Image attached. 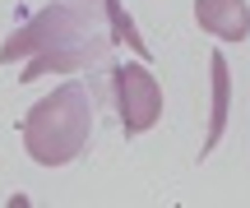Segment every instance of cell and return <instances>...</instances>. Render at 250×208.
<instances>
[{
    "label": "cell",
    "mask_w": 250,
    "mask_h": 208,
    "mask_svg": "<svg viewBox=\"0 0 250 208\" xmlns=\"http://www.w3.org/2000/svg\"><path fill=\"white\" fill-rule=\"evenodd\" d=\"M195 23L218 42H246L250 37V5L246 0H195Z\"/></svg>",
    "instance_id": "cell-4"
},
{
    "label": "cell",
    "mask_w": 250,
    "mask_h": 208,
    "mask_svg": "<svg viewBox=\"0 0 250 208\" xmlns=\"http://www.w3.org/2000/svg\"><path fill=\"white\" fill-rule=\"evenodd\" d=\"M208 88H213V107H208V134H204V157L218 148V139H223L227 130V111H232V74H227V56L213 51L208 56Z\"/></svg>",
    "instance_id": "cell-5"
},
{
    "label": "cell",
    "mask_w": 250,
    "mask_h": 208,
    "mask_svg": "<svg viewBox=\"0 0 250 208\" xmlns=\"http://www.w3.org/2000/svg\"><path fill=\"white\" fill-rule=\"evenodd\" d=\"M93 134V97L79 79L46 93L23 116V148L37 167H65L88 148Z\"/></svg>",
    "instance_id": "cell-2"
},
{
    "label": "cell",
    "mask_w": 250,
    "mask_h": 208,
    "mask_svg": "<svg viewBox=\"0 0 250 208\" xmlns=\"http://www.w3.org/2000/svg\"><path fill=\"white\" fill-rule=\"evenodd\" d=\"M102 14H107V23H111V42H121V46H134V56L139 60H148V42H144V33L134 28V19L125 14V5L121 0H102Z\"/></svg>",
    "instance_id": "cell-6"
},
{
    "label": "cell",
    "mask_w": 250,
    "mask_h": 208,
    "mask_svg": "<svg viewBox=\"0 0 250 208\" xmlns=\"http://www.w3.org/2000/svg\"><path fill=\"white\" fill-rule=\"evenodd\" d=\"M116 107H121V130L125 139L148 134L162 120V88L148 74V65H116Z\"/></svg>",
    "instance_id": "cell-3"
},
{
    "label": "cell",
    "mask_w": 250,
    "mask_h": 208,
    "mask_svg": "<svg viewBox=\"0 0 250 208\" xmlns=\"http://www.w3.org/2000/svg\"><path fill=\"white\" fill-rule=\"evenodd\" d=\"M111 37L102 33L98 9L70 5V0H56L42 14H33L23 28L5 37L0 46V65H19L23 60V83L42 79V74H74L88 70L107 56Z\"/></svg>",
    "instance_id": "cell-1"
},
{
    "label": "cell",
    "mask_w": 250,
    "mask_h": 208,
    "mask_svg": "<svg viewBox=\"0 0 250 208\" xmlns=\"http://www.w3.org/2000/svg\"><path fill=\"white\" fill-rule=\"evenodd\" d=\"M70 5H83V9H93V0H70Z\"/></svg>",
    "instance_id": "cell-7"
}]
</instances>
